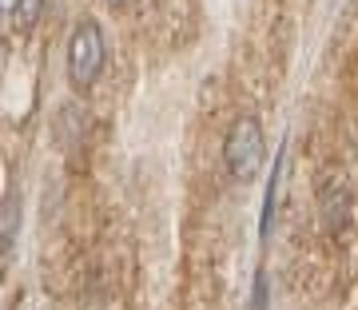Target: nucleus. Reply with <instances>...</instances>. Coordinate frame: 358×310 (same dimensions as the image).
I'll return each instance as SVG.
<instances>
[{
	"label": "nucleus",
	"instance_id": "nucleus-1",
	"mask_svg": "<svg viewBox=\"0 0 358 310\" xmlns=\"http://www.w3.org/2000/svg\"><path fill=\"white\" fill-rule=\"evenodd\" d=\"M223 163H227L235 183H251L263 171V163H267V140H263L259 119L243 116L231 124L227 140H223Z\"/></svg>",
	"mask_w": 358,
	"mask_h": 310
},
{
	"label": "nucleus",
	"instance_id": "nucleus-2",
	"mask_svg": "<svg viewBox=\"0 0 358 310\" xmlns=\"http://www.w3.org/2000/svg\"><path fill=\"white\" fill-rule=\"evenodd\" d=\"M103 60H108V44H103V28L96 20H80L72 28V40H68V80L72 88H92L103 72Z\"/></svg>",
	"mask_w": 358,
	"mask_h": 310
},
{
	"label": "nucleus",
	"instance_id": "nucleus-3",
	"mask_svg": "<svg viewBox=\"0 0 358 310\" xmlns=\"http://www.w3.org/2000/svg\"><path fill=\"white\" fill-rule=\"evenodd\" d=\"M322 215H327V227H331V231L346 227V215H350V199H346L343 179H327V183H322Z\"/></svg>",
	"mask_w": 358,
	"mask_h": 310
},
{
	"label": "nucleus",
	"instance_id": "nucleus-4",
	"mask_svg": "<svg viewBox=\"0 0 358 310\" xmlns=\"http://www.w3.org/2000/svg\"><path fill=\"white\" fill-rule=\"evenodd\" d=\"M16 227H20V195L4 191V207H0V251H4V258L13 255Z\"/></svg>",
	"mask_w": 358,
	"mask_h": 310
},
{
	"label": "nucleus",
	"instance_id": "nucleus-5",
	"mask_svg": "<svg viewBox=\"0 0 358 310\" xmlns=\"http://www.w3.org/2000/svg\"><path fill=\"white\" fill-rule=\"evenodd\" d=\"M40 13H44V0H20V8H16L13 24L16 28H32L40 20Z\"/></svg>",
	"mask_w": 358,
	"mask_h": 310
},
{
	"label": "nucleus",
	"instance_id": "nucleus-6",
	"mask_svg": "<svg viewBox=\"0 0 358 310\" xmlns=\"http://www.w3.org/2000/svg\"><path fill=\"white\" fill-rule=\"evenodd\" d=\"M251 310H267V279L255 274V295H251Z\"/></svg>",
	"mask_w": 358,
	"mask_h": 310
},
{
	"label": "nucleus",
	"instance_id": "nucleus-7",
	"mask_svg": "<svg viewBox=\"0 0 358 310\" xmlns=\"http://www.w3.org/2000/svg\"><path fill=\"white\" fill-rule=\"evenodd\" d=\"M0 8H4V16H8V20H13L16 8H20V0H0Z\"/></svg>",
	"mask_w": 358,
	"mask_h": 310
},
{
	"label": "nucleus",
	"instance_id": "nucleus-8",
	"mask_svg": "<svg viewBox=\"0 0 358 310\" xmlns=\"http://www.w3.org/2000/svg\"><path fill=\"white\" fill-rule=\"evenodd\" d=\"M103 4H112V8H128L131 0H103Z\"/></svg>",
	"mask_w": 358,
	"mask_h": 310
}]
</instances>
